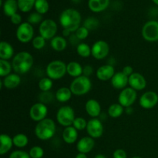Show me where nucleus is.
<instances>
[{
  "label": "nucleus",
  "mask_w": 158,
  "mask_h": 158,
  "mask_svg": "<svg viewBox=\"0 0 158 158\" xmlns=\"http://www.w3.org/2000/svg\"><path fill=\"white\" fill-rule=\"evenodd\" d=\"M125 108L123 106L120 104V103H113L110 106L108 107L107 113L109 117L111 118H118V117H121L122 114L124 112Z\"/></svg>",
  "instance_id": "nucleus-29"
},
{
  "label": "nucleus",
  "mask_w": 158,
  "mask_h": 158,
  "mask_svg": "<svg viewBox=\"0 0 158 158\" xmlns=\"http://www.w3.org/2000/svg\"><path fill=\"white\" fill-rule=\"evenodd\" d=\"M94 73V68L91 65H86V66H83V75L85 77H89Z\"/></svg>",
  "instance_id": "nucleus-46"
},
{
  "label": "nucleus",
  "mask_w": 158,
  "mask_h": 158,
  "mask_svg": "<svg viewBox=\"0 0 158 158\" xmlns=\"http://www.w3.org/2000/svg\"><path fill=\"white\" fill-rule=\"evenodd\" d=\"M110 4V0H89V9L94 12H101L106 9Z\"/></svg>",
  "instance_id": "nucleus-25"
},
{
  "label": "nucleus",
  "mask_w": 158,
  "mask_h": 158,
  "mask_svg": "<svg viewBox=\"0 0 158 158\" xmlns=\"http://www.w3.org/2000/svg\"><path fill=\"white\" fill-rule=\"evenodd\" d=\"M137 98V93L131 87H126L122 89L118 96V103L124 108L132 106Z\"/></svg>",
  "instance_id": "nucleus-10"
},
{
  "label": "nucleus",
  "mask_w": 158,
  "mask_h": 158,
  "mask_svg": "<svg viewBox=\"0 0 158 158\" xmlns=\"http://www.w3.org/2000/svg\"><path fill=\"white\" fill-rule=\"evenodd\" d=\"M67 40L62 35H56L50 40V46L53 50L56 52L64 51L67 47Z\"/></svg>",
  "instance_id": "nucleus-26"
},
{
  "label": "nucleus",
  "mask_w": 158,
  "mask_h": 158,
  "mask_svg": "<svg viewBox=\"0 0 158 158\" xmlns=\"http://www.w3.org/2000/svg\"><path fill=\"white\" fill-rule=\"evenodd\" d=\"M57 30H58V26L56 23L51 19H46L43 20L40 23L39 27L40 35L46 40H51L56 36Z\"/></svg>",
  "instance_id": "nucleus-7"
},
{
  "label": "nucleus",
  "mask_w": 158,
  "mask_h": 158,
  "mask_svg": "<svg viewBox=\"0 0 158 158\" xmlns=\"http://www.w3.org/2000/svg\"><path fill=\"white\" fill-rule=\"evenodd\" d=\"M56 121L61 126L64 127L72 126L75 120V112L70 106H63L57 110Z\"/></svg>",
  "instance_id": "nucleus-6"
},
{
  "label": "nucleus",
  "mask_w": 158,
  "mask_h": 158,
  "mask_svg": "<svg viewBox=\"0 0 158 158\" xmlns=\"http://www.w3.org/2000/svg\"><path fill=\"white\" fill-rule=\"evenodd\" d=\"M1 88L4 86L6 89H15L21 83V77L17 73H11L0 80Z\"/></svg>",
  "instance_id": "nucleus-19"
},
{
  "label": "nucleus",
  "mask_w": 158,
  "mask_h": 158,
  "mask_svg": "<svg viewBox=\"0 0 158 158\" xmlns=\"http://www.w3.org/2000/svg\"><path fill=\"white\" fill-rule=\"evenodd\" d=\"M87 123L88 121H86V119L83 117H76L72 126L74 127L78 131H82L86 129Z\"/></svg>",
  "instance_id": "nucleus-38"
},
{
  "label": "nucleus",
  "mask_w": 158,
  "mask_h": 158,
  "mask_svg": "<svg viewBox=\"0 0 158 158\" xmlns=\"http://www.w3.org/2000/svg\"><path fill=\"white\" fill-rule=\"evenodd\" d=\"M73 1L75 3H78V2H80L81 0H73Z\"/></svg>",
  "instance_id": "nucleus-54"
},
{
  "label": "nucleus",
  "mask_w": 158,
  "mask_h": 158,
  "mask_svg": "<svg viewBox=\"0 0 158 158\" xmlns=\"http://www.w3.org/2000/svg\"><path fill=\"white\" fill-rule=\"evenodd\" d=\"M72 33L73 32H71L70 31L67 30V29H63V32H62V35H63V37H65V38H66V37L70 36Z\"/></svg>",
  "instance_id": "nucleus-49"
},
{
  "label": "nucleus",
  "mask_w": 158,
  "mask_h": 158,
  "mask_svg": "<svg viewBox=\"0 0 158 158\" xmlns=\"http://www.w3.org/2000/svg\"><path fill=\"white\" fill-rule=\"evenodd\" d=\"M114 158H127L126 151L123 149H117L113 154Z\"/></svg>",
  "instance_id": "nucleus-44"
},
{
  "label": "nucleus",
  "mask_w": 158,
  "mask_h": 158,
  "mask_svg": "<svg viewBox=\"0 0 158 158\" xmlns=\"http://www.w3.org/2000/svg\"><path fill=\"white\" fill-rule=\"evenodd\" d=\"M62 138L63 141L67 144H73L77 141L78 131L73 126L65 127L62 133Z\"/></svg>",
  "instance_id": "nucleus-21"
},
{
  "label": "nucleus",
  "mask_w": 158,
  "mask_h": 158,
  "mask_svg": "<svg viewBox=\"0 0 158 158\" xmlns=\"http://www.w3.org/2000/svg\"><path fill=\"white\" fill-rule=\"evenodd\" d=\"M92 56L98 60L106 58L110 52V46L104 40H97L91 46Z\"/></svg>",
  "instance_id": "nucleus-11"
},
{
  "label": "nucleus",
  "mask_w": 158,
  "mask_h": 158,
  "mask_svg": "<svg viewBox=\"0 0 158 158\" xmlns=\"http://www.w3.org/2000/svg\"><path fill=\"white\" fill-rule=\"evenodd\" d=\"M14 48L6 41H2L0 43V60H9L14 57Z\"/></svg>",
  "instance_id": "nucleus-22"
},
{
  "label": "nucleus",
  "mask_w": 158,
  "mask_h": 158,
  "mask_svg": "<svg viewBox=\"0 0 158 158\" xmlns=\"http://www.w3.org/2000/svg\"><path fill=\"white\" fill-rule=\"evenodd\" d=\"M34 8L35 9V12L43 15V14L47 13L49 11V4L47 0H35Z\"/></svg>",
  "instance_id": "nucleus-35"
},
{
  "label": "nucleus",
  "mask_w": 158,
  "mask_h": 158,
  "mask_svg": "<svg viewBox=\"0 0 158 158\" xmlns=\"http://www.w3.org/2000/svg\"><path fill=\"white\" fill-rule=\"evenodd\" d=\"M43 21V15L37 12H32L31 14H29L27 19V22L29 23H30L31 25H40V23Z\"/></svg>",
  "instance_id": "nucleus-40"
},
{
  "label": "nucleus",
  "mask_w": 158,
  "mask_h": 158,
  "mask_svg": "<svg viewBox=\"0 0 158 158\" xmlns=\"http://www.w3.org/2000/svg\"><path fill=\"white\" fill-rule=\"evenodd\" d=\"M39 88L42 92H46V91H50L53 86V82L49 77H43L40 79L38 83Z\"/></svg>",
  "instance_id": "nucleus-36"
},
{
  "label": "nucleus",
  "mask_w": 158,
  "mask_h": 158,
  "mask_svg": "<svg viewBox=\"0 0 158 158\" xmlns=\"http://www.w3.org/2000/svg\"><path fill=\"white\" fill-rule=\"evenodd\" d=\"M94 146H95L94 139L89 136H86L82 137L77 141V149L79 153L86 154L94 149Z\"/></svg>",
  "instance_id": "nucleus-17"
},
{
  "label": "nucleus",
  "mask_w": 158,
  "mask_h": 158,
  "mask_svg": "<svg viewBox=\"0 0 158 158\" xmlns=\"http://www.w3.org/2000/svg\"><path fill=\"white\" fill-rule=\"evenodd\" d=\"M132 158H142V157H140V156H134V157H133Z\"/></svg>",
  "instance_id": "nucleus-55"
},
{
  "label": "nucleus",
  "mask_w": 158,
  "mask_h": 158,
  "mask_svg": "<svg viewBox=\"0 0 158 158\" xmlns=\"http://www.w3.org/2000/svg\"><path fill=\"white\" fill-rule=\"evenodd\" d=\"M9 158H31L29 153L22 150L14 151L9 154Z\"/></svg>",
  "instance_id": "nucleus-43"
},
{
  "label": "nucleus",
  "mask_w": 158,
  "mask_h": 158,
  "mask_svg": "<svg viewBox=\"0 0 158 158\" xmlns=\"http://www.w3.org/2000/svg\"><path fill=\"white\" fill-rule=\"evenodd\" d=\"M152 1H153V2H154V4L157 5L158 6V0H152Z\"/></svg>",
  "instance_id": "nucleus-53"
},
{
  "label": "nucleus",
  "mask_w": 158,
  "mask_h": 158,
  "mask_svg": "<svg viewBox=\"0 0 158 158\" xmlns=\"http://www.w3.org/2000/svg\"><path fill=\"white\" fill-rule=\"evenodd\" d=\"M56 132L55 121L50 118H46L36 123L34 129L35 135L40 140H49L54 137Z\"/></svg>",
  "instance_id": "nucleus-3"
},
{
  "label": "nucleus",
  "mask_w": 158,
  "mask_h": 158,
  "mask_svg": "<svg viewBox=\"0 0 158 158\" xmlns=\"http://www.w3.org/2000/svg\"><path fill=\"white\" fill-rule=\"evenodd\" d=\"M122 72H123V73H124L125 75L128 77H129L130 76L132 75V74L134 73V69H133V67L131 66H124V67L123 68V69H122Z\"/></svg>",
  "instance_id": "nucleus-48"
},
{
  "label": "nucleus",
  "mask_w": 158,
  "mask_h": 158,
  "mask_svg": "<svg viewBox=\"0 0 158 158\" xmlns=\"http://www.w3.org/2000/svg\"><path fill=\"white\" fill-rule=\"evenodd\" d=\"M85 110L91 118H97L101 114V106L97 100L90 99L85 103Z\"/></svg>",
  "instance_id": "nucleus-18"
},
{
  "label": "nucleus",
  "mask_w": 158,
  "mask_h": 158,
  "mask_svg": "<svg viewBox=\"0 0 158 158\" xmlns=\"http://www.w3.org/2000/svg\"><path fill=\"white\" fill-rule=\"evenodd\" d=\"M87 134L94 139L100 138L103 136L104 128L103 122L99 118H92L88 121L86 127Z\"/></svg>",
  "instance_id": "nucleus-13"
},
{
  "label": "nucleus",
  "mask_w": 158,
  "mask_h": 158,
  "mask_svg": "<svg viewBox=\"0 0 158 158\" xmlns=\"http://www.w3.org/2000/svg\"><path fill=\"white\" fill-rule=\"evenodd\" d=\"M124 112L126 113L127 114H128V115H131V114L134 113V109H133L132 106H129V107L125 108Z\"/></svg>",
  "instance_id": "nucleus-50"
},
{
  "label": "nucleus",
  "mask_w": 158,
  "mask_h": 158,
  "mask_svg": "<svg viewBox=\"0 0 158 158\" xmlns=\"http://www.w3.org/2000/svg\"><path fill=\"white\" fill-rule=\"evenodd\" d=\"M129 86L136 91L143 90L147 86V80L140 73H134L129 77Z\"/></svg>",
  "instance_id": "nucleus-16"
},
{
  "label": "nucleus",
  "mask_w": 158,
  "mask_h": 158,
  "mask_svg": "<svg viewBox=\"0 0 158 158\" xmlns=\"http://www.w3.org/2000/svg\"><path fill=\"white\" fill-rule=\"evenodd\" d=\"M113 87L117 89H123L129 85V77H127L122 71L117 72L111 79Z\"/></svg>",
  "instance_id": "nucleus-20"
},
{
  "label": "nucleus",
  "mask_w": 158,
  "mask_h": 158,
  "mask_svg": "<svg viewBox=\"0 0 158 158\" xmlns=\"http://www.w3.org/2000/svg\"><path fill=\"white\" fill-rule=\"evenodd\" d=\"M3 12L6 16L9 17L17 13V11L19 9L18 2L16 0H6L2 5Z\"/></svg>",
  "instance_id": "nucleus-28"
},
{
  "label": "nucleus",
  "mask_w": 158,
  "mask_h": 158,
  "mask_svg": "<svg viewBox=\"0 0 158 158\" xmlns=\"http://www.w3.org/2000/svg\"><path fill=\"white\" fill-rule=\"evenodd\" d=\"M34 60L31 53L26 51L18 52L12 58V69L19 75L26 74L32 69Z\"/></svg>",
  "instance_id": "nucleus-2"
},
{
  "label": "nucleus",
  "mask_w": 158,
  "mask_h": 158,
  "mask_svg": "<svg viewBox=\"0 0 158 158\" xmlns=\"http://www.w3.org/2000/svg\"><path fill=\"white\" fill-rule=\"evenodd\" d=\"M158 103V94L154 91H147L140 96L139 104L142 108L150 110L157 106Z\"/></svg>",
  "instance_id": "nucleus-14"
},
{
  "label": "nucleus",
  "mask_w": 158,
  "mask_h": 158,
  "mask_svg": "<svg viewBox=\"0 0 158 158\" xmlns=\"http://www.w3.org/2000/svg\"><path fill=\"white\" fill-rule=\"evenodd\" d=\"M56 100L60 103H66L72 98V91L70 90L69 87L63 86L59 88L55 94Z\"/></svg>",
  "instance_id": "nucleus-27"
},
{
  "label": "nucleus",
  "mask_w": 158,
  "mask_h": 158,
  "mask_svg": "<svg viewBox=\"0 0 158 158\" xmlns=\"http://www.w3.org/2000/svg\"><path fill=\"white\" fill-rule=\"evenodd\" d=\"M94 158H106V157L105 155H103V154H97V155L94 157Z\"/></svg>",
  "instance_id": "nucleus-52"
},
{
  "label": "nucleus",
  "mask_w": 158,
  "mask_h": 158,
  "mask_svg": "<svg viewBox=\"0 0 158 158\" xmlns=\"http://www.w3.org/2000/svg\"><path fill=\"white\" fill-rule=\"evenodd\" d=\"M56 99V95L51 91H46V92H42L39 94V101L42 103L47 105L52 103Z\"/></svg>",
  "instance_id": "nucleus-34"
},
{
  "label": "nucleus",
  "mask_w": 158,
  "mask_h": 158,
  "mask_svg": "<svg viewBox=\"0 0 158 158\" xmlns=\"http://www.w3.org/2000/svg\"><path fill=\"white\" fill-rule=\"evenodd\" d=\"M15 36L22 43H28L32 41L34 38V29L32 25L28 22L22 23L17 27Z\"/></svg>",
  "instance_id": "nucleus-8"
},
{
  "label": "nucleus",
  "mask_w": 158,
  "mask_h": 158,
  "mask_svg": "<svg viewBox=\"0 0 158 158\" xmlns=\"http://www.w3.org/2000/svg\"><path fill=\"white\" fill-rule=\"evenodd\" d=\"M80 40H79L78 38L77 37V35H75V33H72L71 34L70 36L69 37V42L70 43V44L72 45V46H78L79 44H80V43H79Z\"/></svg>",
  "instance_id": "nucleus-47"
},
{
  "label": "nucleus",
  "mask_w": 158,
  "mask_h": 158,
  "mask_svg": "<svg viewBox=\"0 0 158 158\" xmlns=\"http://www.w3.org/2000/svg\"><path fill=\"white\" fill-rule=\"evenodd\" d=\"M77 52L80 57L83 58H88L92 56L91 47L85 43H80L77 46Z\"/></svg>",
  "instance_id": "nucleus-31"
},
{
  "label": "nucleus",
  "mask_w": 158,
  "mask_h": 158,
  "mask_svg": "<svg viewBox=\"0 0 158 158\" xmlns=\"http://www.w3.org/2000/svg\"><path fill=\"white\" fill-rule=\"evenodd\" d=\"M0 142H1V146H0L1 155L7 154L12 149V146H14L12 137H11L9 134H2L0 136Z\"/></svg>",
  "instance_id": "nucleus-24"
},
{
  "label": "nucleus",
  "mask_w": 158,
  "mask_h": 158,
  "mask_svg": "<svg viewBox=\"0 0 158 158\" xmlns=\"http://www.w3.org/2000/svg\"><path fill=\"white\" fill-rule=\"evenodd\" d=\"M74 33H75V35H77V38L81 41V40H84L87 38L88 35H89V31L88 30L86 27L82 26H80V27L79 28V29H77Z\"/></svg>",
  "instance_id": "nucleus-42"
},
{
  "label": "nucleus",
  "mask_w": 158,
  "mask_h": 158,
  "mask_svg": "<svg viewBox=\"0 0 158 158\" xmlns=\"http://www.w3.org/2000/svg\"><path fill=\"white\" fill-rule=\"evenodd\" d=\"M75 158H87V156L85 154H82V153H79L77 154Z\"/></svg>",
  "instance_id": "nucleus-51"
},
{
  "label": "nucleus",
  "mask_w": 158,
  "mask_h": 158,
  "mask_svg": "<svg viewBox=\"0 0 158 158\" xmlns=\"http://www.w3.org/2000/svg\"><path fill=\"white\" fill-rule=\"evenodd\" d=\"M69 89L72 91L73 95L78 97L86 95L92 89V82L89 77L82 75L74 78L69 85Z\"/></svg>",
  "instance_id": "nucleus-4"
},
{
  "label": "nucleus",
  "mask_w": 158,
  "mask_h": 158,
  "mask_svg": "<svg viewBox=\"0 0 158 158\" xmlns=\"http://www.w3.org/2000/svg\"><path fill=\"white\" fill-rule=\"evenodd\" d=\"M31 158H42L44 155V150L40 146H33L29 151Z\"/></svg>",
  "instance_id": "nucleus-41"
},
{
  "label": "nucleus",
  "mask_w": 158,
  "mask_h": 158,
  "mask_svg": "<svg viewBox=\"0 0 158 158\" xmlns=\"http://www.w3.org/2000/svg\"><path fill=\"white\" fill-rule=\"evenodd\" d=\"M83 66H82V65L78 62L71 61L66 64L67 74L73 78H77L83 75Z\"/></svg>",
  "instance_id": "nucleus-23"
},
{
  "label": "nucleus",
  "mask_w": 158,
  "mask_h": 158,
  "mask_svg": "<svg viewBox=\"0 0 158 158\" xmlns=\"http://www.w3.org/2000/svg\"><path fill=\"white\" fill-rule=\"evenodd\" d=\"M142 36L146 41L154 43L158 41V21L150 20L142 28Z\"/></svg>",
  "instance_id": "nucleus-9"
},
{
  "label": "nucleus",
  "mask_w": 158,
  "mask_h": 158,
  "mask_svg": "<svg viewBox=\"0 0 158 158\" xmlns=\"http://www.w3.org/2000/svg\"><path fill=\"white\" fill-rule=\"evenodd\" d=\"M83 26L86 27L89 31L96 30L100 26V21L95 17H88L84 20Z\"/></svg>",
  "instance_id": "nucleus-37"
},
{
  "label": "nucleus",
  "mask_w": 158,
  "mask_h": 158,
  "mask_svg": "<svg viewBox=\"0 0 158 158\" xmlns=\"http://www.w3.org/2000/svg\"><path fill=\"white\" fill-rule=\"evenodd\" d=\"M46 40L40 35L35 36L33 38V40H32V47L35 49H37V50H40V49H43L45 47V46H46Z\"/></svg>",
  "instance_id": "nucleus-39"
},
{
  "label": "nucleus",
  "mask_w": 158,
  "mask_h": 158,
  "mask_svg": "<svg viewBox=\"0 0 158 158\" xmlns=\"http://www.w3.org/2000/svg\"><path fill=\"white\" fill-rule=\"evenodd\" d=\"M12 140H13L14 146L18 148H20V149L24 148L29 143V138H28V137L25 134H22V133L15 134L12 137Z\"/></svg>",
  "instance_id": "nucleus-30"
},
{
  "label": "nucleus",
  "mask_w": 158,
  "mask_h": 158,
  "mask_svg": "<svg viewBox=\"0 0 158 158\" xmlns=\"http://www.w3.org/2000/svg\"><path fill=\"white\" fill-rule=\"evenodd\" d=\"M81 21L80 12L71 8L63 10L60 15V23L63 29H67L73 33L80 27Z\"/></svg>",
  "instance_id": "nucleus-1"
},
{
  "label": "nucleus",
  "mask_w": 158,
  "mask_h": 158,
  "mask_svg": "<svg viewBox=\"0 0 158 158\" xmlns=\"http://www.w3.org/2000/svg\"><path fill=\"white\" fill-rule=\"evenodd\" d=\"M19 9L23 12H30L35 6V0H17Z\"/></svg>",
  "instance_id": "nucleus-33"
},
{
  "label": "nucleus",
  "mask_w": 158,
  "mask_h": 158,
  "mask_svg": "<svg viewBox=\"0 0 158 158\" xmlns=\"http://www.w3.org/2000/svg\"><path fill=\"white\" fill-rule=\"evenodd\" d=\"M116 73L114 66L110 64H105L100 66L96 71V77L100 81H108L111 80L114 74Z\"/></svg>",
  "instance_id": "nucleus-15"
},
{
  "label": "nucleus",
  "mask_w": 158,
  "mask_h": 158,
  "mask_svg": "<svg viewBox=\"0 0 158 158\" xmlns=\"http://www.w3.org/2000/svg\"><path fill=\"white\" fill-rule=\"evenodd\" d=\"M66 73V64L62 60H52L46 66V76L52 80H60Z\"/></svg>",
  "instance_id": "nucleus-5"
},
{
  "label": "nucleus",
  "mask_w": 158,
  "mask_h": 158,
  "mask_svg": "<svg viewBox=\"0 0 158 158\" xmlns=\"http://www.w3.org/2000/svg\"><path fill=\"white\" fill-rule=\"evenodd\" d=\"M29 114L31 120L38 123V122L47 118L46 117L48 114L47 106L40 102L34 103L29 109Z\"/></svg>",
  "instance_id": "nucleus-12"
},
{
  "label": "nucleus",
  "mask_w": 158,
  "mask_h": 158,
  "mask_svg": "<svg viewBox=\"0 0 158 158\" xmlns=\"http://www.w3.org/2000/svg\"><path fill=\"white\" fill-rule=\"evenodd\" d=\"M10 21L12 24L15 26H19L22 23V16L19 13L14 14L12 16L10 17Z\"/></svg>",
  "instance_id": "nucleus-45"
},
{
  "label": "nucleus",
  "mask_w": 158,
  "mask_h": 158,
  "mask_svg": "<svg viewBox=\"0 0 158 158\" xmlns=\"http://www.w3.org/2000/svg\"><path fill=\"white\" fill-rule=\"evenodd\" d=\"M12 63H9L8 60H0V77L4 78L12 73Z\"/></svg>",
  "instance_id": "nucleus-32"
}]
</instances>
